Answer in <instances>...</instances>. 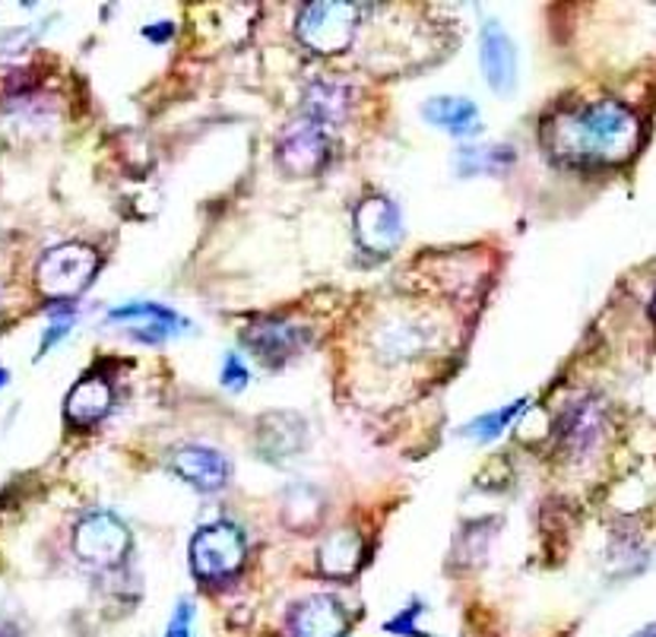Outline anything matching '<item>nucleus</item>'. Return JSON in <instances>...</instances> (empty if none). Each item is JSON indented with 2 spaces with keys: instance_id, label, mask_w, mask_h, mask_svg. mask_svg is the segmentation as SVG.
Masks as SVG:
<instances>
[{
  "instance_id": "nucleus-22",
  "label": "nucleus",
  "mask_w": 656,
  "mask_h": 637,
  "mask_svg": "<svg viewBox=\"0 0 656 637\" xmlns=\"http://www.w3.org/2000/svg\"><path fill=\"white\" fill-rule=\"evenodd\" d=\"M76 324V311L74 307H54V314H51V324L45 327V336H42V346H39V358L49 356L51 349L67 336V333L74 331Z\"/></svg>"
},
{
  "instance_id": "nucleus-24",
  "label": "nucleus",
  "mask_w": 656,
  "mask_h": 637,
  "mask_svg": "<svg viewBox=\"0 0 656 637\" xmlns=\"http://www.w3.org/2000/svg\"><path fill=\"white\" fill-rule=\"evenodd\" d=\"M419 612H422V603H412V609H404L397 618H390V622L384 625V631H390V635H406V637H429L416 628Z\"/></svg>"
},
{
  "instance_id": "nucleus-6",
  "label": "nucleus",
  "mask_w": 656,
  "mask_h": 637,
  "mask_svg": "<svg viewBox=\"0 0 656 637\" xmlns=\"http://www.w3.org/2000/svg\"><path fill=\"white\" fill-rule=\"evenodd\" d=\"M355 241L372 255H394L404 245V213L384 194H368L355 206Z\"/></svg>"
},
{
  "instance_id": "nucleus-10",
  "label": "nucleus",
  "mask_w": 656,
  "mask_h": 637,
  "mask_svg": "<svg viewBox=\"0 0 656 637\" xmlns=\"http://www.w3.org/2000/svg\"><path fill=\"white\" fill-rule=\"evenodd\" d=\"M330 155L327 133L314 125H292L279 137L277 147V162L289 172V175H314L324 169Z\"/></svg>"
},
{
  "instance_id": "nucleus-17",
  "label": "nucleus",
  "mask_w": 656,
  "mask_h": 637,
  "mask_svg": "<svg viewBox=\"0 0 656 637\" xmlns=\"http://www.w3.org/2000/svg\"><path fill=\"white\" fill-rule=\"evenodd\" d=\"M561 441L571 454L578 457H587L590 451H596V444L603 441L606 434V415H603V407L596 400H581L578 407L568 409V415L561 419Z\"/></svg>"
},
{
  "instance_id": "nucleus-7",
  "label": "nucleus",
  "mask_w": 656,
  "mask_h": 637,
  "mask_svg": "<svg viewBox=\"0 0 656 637\" xmlns=\"http://www.w3.org/2000/svg\"><path fill=\"white\" fill-rule=\"evenodd\" d=\"M241 339H245V349L257 361H264L270 368H279V365H286L289 358L302 353L304 346H308V339H311V333L304 331V327L289 324V321H257L254 327L245 331Z\"/></svg>"
},
{
  "instance_id": "nucleus-14",
  "label": "nucleus",
  "mask_w": 656,
  "mask_h": 637,
  "mask_svg": "<svg viewBox=\"0 0 656 637\" xmlns=\"http://www.w3.org/2000/svg\"><path fill=\"white\" fill-rule=\"evenodd\" d=\"M304 441H308V425L295 412H267L257 422V447L273 463L302 454Z\"/></svg>"
},
{
  "instance_id": "nucleus-23",
  "label": "nucleus",
  "mask_w": 656,
  "mask_h": 637,
  "mask_svg": "<svg viewBox=\"0 0 656 637\" xmlns=\"http://www.w3.org/2000/svg\"><path fill=\"white\" fill-rule=\"evenodd\" d=\"M219 381H223V387L232 390V393H241V390L248 387V381H251V375H248V368L241 365V358L235 356V353H228L226 361H223V375H219Z\"/></svg>"
},
{
  "instance_id": "nucleus-16",
  "label": "nucleus",
  "mask_w": 656,
  "mask_h": 637,
  "mask_svg": "<svg viewBox=\"0 0 656 637\" xmlns=\"http://www.w3.org/2000/svg\"><path fill=\"white\" fill-rule=\"evenodd\" d=\"M115 407V387L105 375H86L83 381H76L64 400V415L74 425H93L101 422Z\"/></svg>"
},
{
  "instance_id": "nucleus-15",
  "label": "nucleus",
  "mask_w": 656,
  "mask_h": 637,
  "mask_svg": "<svg viewBox=\"0 0 656 637\" xmlns=\"http://www.w3.org/2000/svg\"><path fill=\"white\" fill-rule=\"evenodd\" d=\"M422 118L451 133L454 140H470L482 133V115L473 99L466 96H434L422 102Z\"/></svg>"
},
{
  "instance_id": "nucleus-18",
  "label": "nucleus",
  "mask_w": 656,
  "mask_h": 637,
  "mask_svg": "<svg viewBox=\"0 0 656 637\" xmlns=\"http://www.w3.org/2000/svg\"><path fill=\"white\" fill-rule=\"evenodd\" d=\"M362 559H365V539L349 527L330 533L318 549V568L324 577H353L362 568Z\"/></svg>"
},
{
  "instance_id": "nucleus-5",
  "label": "nucleus",
  "mask_w": 656,
  "mask_h": 637,
  "mask_svg": "<svg viewBox=\"0 0 656 637\" xmlns=\"http://www.w3.org/2000/svg\"><path fill=\"white\" fill-rule=\"evenodd\" d=\"M133 546V536L127 530L121 517L111 510H93L86 514L74 530L76 559L93 564V568H118L125 564Z\"/></svg>"
},
{
  "instance_id": "nucleus-11",
  "label": "nucleus",
  "mask_w": 656,
  "mask_h": 637,
  "mask_svg": "<svg viewBox=\"0 0 656 637\" xmlns=\"http://www.w3.org/2000/svg\"><path fill=\"white\" fill-rule=\"evenodd\" d=\"M111 324H130V336L147 343V346H159L175 333L191 331V324L165 305H152V302H133V305L115 307L108 314Z\"/></svg>"
},
{
  "instance_id": "nucleus-4",
  "label": "nucleus",
  "mask_w": 656,
  "mask_h": 637,
  "mask_svg": "<svg viewBox=\"0 0 656 637\" xmlns=\"http://www.w3.org/2000/svg\"><path fill=\"white\" fill-rule=\"evenodd\" d=\"M248 555L245 533L232 520H216L191 539V571L201 581L232 577Z\"/></svg>"
},
{
  "instance_id": "nucleus-13",
  "label": "nucleus",
  "mask_w": 656,
  "mask_h": 637,
  "mask_svg": "<svg viewBox=\"0 0 656 637\" xmlns=\"http://www.w3.org/2000/svg\"><path fill=\"white\" fill-rule=\"evenodd\" d=\"M289 631L292 637H346L349 631V615L336 596L318 593L302 600L289 615Z\"/></svg>"
},
{
  "instance_id": "nucleus-29",
  "label": "nucleus",
  "mask_w": 656,
  "mask_h": 637,
  "mask_svg": "<svg viewBox=\"0 0 656 637\" xmlns=\"http://www.w3.org/2000/svg\"><path fill=\"white\" fill-rule=\"evenodd\" d=\"M634 637H654V625H647V628H644L641 635H634Z\"/></svg>"
},
{
  "instance_id": "nucleus-8",
  "label": "nucleus",
  "mask_w": 656,
  "mask_h": 637,
  "mask_svg": "<svg viewBox=\"0 0 656 637\" xmlns=\"http://www.w3.org/2000/svg\"><path fill=\"white\" fill-rule=\"evenodd\" d=\"M480 61L482 77L492 86V93L510 96L517 86V45L498 20H488L482 26Z\"/></svg>"
},
{
  "instance_id": "nucleus-28",
  "label": "nucleus",
  "mask_w": 656,
  "mask_h": 637,
  "mask_svg": "<svg viewBox=\"0 0 656 637\" xmlns=\"http://www.w3.org/2000/svg\"><path fill=\"white\" fill-rule=\"evenodd\" d=\"M7 384H10V371H7V368H0V390H3Z\"/></svg>"
},
{
  "instance_id": "nucleus-1",
  "label": "nucleus",
  "mask_w": 656,
  "mask_h": 637,
  "mask_svg": "<svg viewBox=\"0 0 656 637\" xmlns=\"http://www.w3.org/2000/svg\"><path fill=\"white\" fill-rule=\"evenodd\" d=\"M542 147L558 165L612 169L641 150V118L619 99L564 105L542 121Z\"/></svg>"
},
{
  "instance_id": "nucleus-25",
  "label": "nucleus",
  "mask_w": 656,
  "mask_h": 637,
  "mask_svg": "<svg viewBox=\"0 0 656 637\" xmlns=\"http://www.w3.org/2000/svg\"><path fill=\"white\" fill-rule=\"evenodd\" d=\"M191 615H194V606H191L187 600H181L175 615H172V625H169L165 637H194L191 635Z\"/></svg>"
},
{
  "instance_id": "nucleus-2",
  "label": "nucleus",
  "mask_w": 656,
  "mask_h": 637,
  "mask_svg": "<svg viewBox=\"0 0 656 637\" xmlns=\"http://www.w3.org/2000/svg\"><path fill=\"white\" fill-rule=\"evenodd\" d=\"M101 257L93 245L67 241L49 248L35 263V289L51 302H71L99 277Z\"/></svg>"
},
{
  "instance_id": "nucleus-21",
  "label": "nucleus",
  "mask_w": 656,
  "mask_h": 637,
  "mask_svg": "<svg viewBox=\"0 0 656 637\" xmlns=\"http://www.w3.org/2000/svg\"><path fill=\"white\" fill-rule=\"evenodd\" d=\"M530 407V400L527 397H520V400H514L510 407L495 409V412H488V415H480V419H473L470 425H463L460 434L463 438H473V441H480V444H492L495 438H502V434L520 419V412Z\"/></svg>"
},
{
  "instance_id": "nucleus-9",
  "label": "nucleus",
  "mask_w": 656,
  "mask_h": 637,
  "mask_svg": "<svg viewBox=\"0 0 656 637\" xmlns=\"http://www.w3.org/2000/svg\"><path fill=\"white\" fill-rule=\"evenodd\" d=\"M372 346L384 361H406V358H419L434 346V331L426 321H412V317H390L380 321L372 333Z\"/></svg>"
},
{
  "instance_id": "nucleus-12",
  "label": "nucleus",
  "mask_w": 656,
  "mask_h": 637,
  "mask_svg": "<svg viewBox=\"0 0 656 637\" xmlns=\"http://www.w3.org/2000/svg\"><path fill=\"white\" fill-rule=\"evenodd\" d=\"M169 466H172L178 479L194 485L197 492H219L232 479V463H228L226 454H219L213 447H203V444L178 447L169 460Z\"/></svg>"
},
{
  "instance_id": "nucleus-20",
  "label": "nucleus",
  "mask_w": 656,
  "mask_h": 637,
  "mask_svg": "<svg viewBox=\"0 0 656 637\" xmlns=\"http://www.w3.org/2000/svg\"><path fill=\"white\" fill-rule=\"evenodd\" d=\"M514 165V150L505 143H463L456 150L460 175H502Z\"/></svg>"
},
{
  "instance_id": "nucleus-26",
  "label": "nucleus",
  "mask_w": 656,
  "mask_h": 637,
  "mask_svg": "<svg viewBox=\"0 0 656 637\" xmlns=\"http://www.w3.org/2000/svg\"><path fill=\"white\" fill-rule=\"evenodd\" d=\"M175 35V23H155V26H143V39L150 42H169Z\"/></svg>"
},
{
  "instance_id": "nucleus-3",
  "label": "nucleus",
  "mask_w": 656,
  "mask_h": 637,
  "mask_svg": "<svg viewBox=\"0 0 656 637\" xmlns=\"http://www.w3.org/2000/svg\"><path fill=\"white\" fill-rule=\"evenodd\" d=\"M362 23V7L349 0H314L302 7L295 35L304 48L318 54H340L353 45Z\"/></svg>"
},
{
  "instance_id": "nucleus-27",
  "label": "nucleus",
  "mask_w": 656,
  "mask_h": 637,
  "mask_svg": "<svg viewBox=\"0 0 656 637\" xmlns=\"http://www.w3.org/2000/svg\"><path fill=\"white\" fill-rule=\"evenodd\" d=\"M0 637H23L20 635V628L13 625V618H7L3 612H0Z\"/></svg>"
},
{
  "instance_id": "nucleus-19",
  "label": "nucleus",
  "mask_w": 656,
  "mask_h": 637,
  "mask_svg": "<svg viewBox=\"0 0 656 637\" xmlns=\"http://www.w3.org/2000/svg\"><path fill=\"white\" fill-rule=\"evenodd\" d=\"M346 111H349V93L336 83H311L308 93H304V121L314 125V128H324V125H340L346 121Z\"/></svg>"
}]
</instances>
